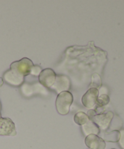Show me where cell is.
Masks as SVG:
<instances>
[{
	"mask_svg": "<svg viewBox=\"0 0 124 149\" xmlns=\"http://www.w3.org/2000/svg\"><path fill=\"white\" fill-rule=\"evenodd\" d=\"M113 113L112 111H108L105 113H100L96 114L91 119V121L94 122L98 126L100 129L105 131L107 130L110 127L111 121L113 118Z\"/></svg>",
	"mask_w": 124,
	"mask_h": 149,
	"instance_id": "3",
	"label": "cell"
},
{
	"mask_svg": "<svg viewBox=\"0 0 124 149\" xmlns=\"http://www.w3.org/2000/svg\"><path fill=\"white\" fill-rule=\"evenodd\" d=\"M56 74L51 68H45L39 77L40 84L44 87H52L56 79Z\"/></svg>",
	"mask_w": 124,
	"mask_h": 149,
	"instance_id": "6",
	"label": "cell"
},
{
	"mask_svg": "<svg viewBox=\"0 0 124 149\" xmlns=\"http://www.w3.org/2000/svg\"><path fill=\"white\" fill-rule=\"evenodd\" d=\"M33 66V63L30 59L27 58H23L20 61L13 62L10 65V69L17 71L23 77H26L30 74V71Z\"/></svg>",
	"mask_w": 124,
	"mask_h": 149,
	"instance_id": "2",
	"label": "cell"
},
{
	"mask_svg": "<svg viewBox=\"0 0 124 149\" xmlns=\"http://www.w3.org/2000/svg\"><path fill=\"white\" fill-rule=\"evenodd\" d=\"M1 103H0V119H1Z\"/></svg>",
	"mask_w": 124,
	"mask_h": 149,
	"instance_id": "18",
	"label": "cell"
},
{
	"mask_svg": "<svg viewBox=\"0 0 124 149\" xmlns=\"http://www.w3.org/2000/svg\"><path fill=\"white\" fill-rule=\"evenodd\" d=\"M43 71L42 68H41L39 65H33V66L32 67L31 71H30V74L32 76H34V77H39L40 74L42 73V71Z\"/></svg>",
	"mask_w": 124,
	"mask_h": 149,
	"instance_id": "15",
	"label": "cell"
},
{
	"mask_svg": "<svg viewBox=\"0 0 124 149\" xmlns=\"http://www.w3.org/2000/svg\"><path fill=\"white\" fill-rule=\"evenodd\" d=\"M121 133V136H120V139H119V145H120L121 148L122 149H124V130H121L120 131Z\"/></svg>",
	"mask_w": 124,
	"mask_h": 149,
	"instance_id": "16",
	"label": "cell"
},
{
	"mask_svg": "<svg viewBox=\"0 0 124 149\" xmlns=\"http://www.w3.org/2000/svg\"><path fill=\"white\" fill-rule=\"evenodd\" d=\"M16 135L15 125L9 118L0 119V135L15 136Z\"/></svg>",
	"mask_w": 124,
	"mask_h": 149,
	"instance_id": "7",
	"label": "cell"
},
{
	"mask_svg": "<svg viewBox=\"0 0 124 149\" xmlns=\"http://www.w3.org/2000/svg\"><path fill=\"white\" fill-rule=\"evenodd\" d=\"M90 119L88 115L84 112H78L74 116V122H76V124L80 125V126L84 125Z\"/></svg>",
	"mask_w": 124,
	"mask_h": 149,
	"instance_id": "11",
	"label": "cell"
},
{
	"mask_svg": "<svg viewBox=\"0 0 124 149\" xmlns=\"http://www.w3.org/2000/svg\"><path fill=\"white\" fill-rule=\"evenodd\" d=\"M85 144L89 149H105L106 147L104 140L96 135H90L86 137Z\"/></svg>",
	"mask_w": 124,
	"mask_h": 149,
	"instance_id": "9",
	"label": "cell"
},
{
	"mask_svg": "<svg viewBox=\"0 0 124 149\" xmlns=\"http://www.w3.org/2000/svg\"><path fill=\"white\" fill-rule=\"evenodd\" d=\"M121 133L119 131H112L110 132L105 133L104 139L107 141H110V142H118Z\"/></svg>",
	"mask_w": 124,
	"mask_h": 149,
	"instance_id": "12",
	"label": "cell"
},
{
	"mask_svg": "<svg viewBox=\"0 0 124 149\" xmlns=\"http://www.w3.org/2000/svg\"><path fill=\"white\" fill-rule=\"evenodd\" d=\"M100 86H101V79L100 77L97 74H93L92 77H91V83L90 87L91 88H100Z\"/></svg>",
	"mask_w": 124,
	"mask_h": 149,
	"instance_id": "14",
	"label": "cell"
},
{
	"mask_svg": "<svg viewBox=\"0 0 124 149\" xmlns=\"http://www.w3.org/2000/svg\"><path fill=\"white\" fill-rule=\"evenodd\" d=\"M73 101V97L70 92H62L58 94L55 102V106L58 113L61 115L68 114Z\"/></svg>",
	"mask_w": 124,
	"mask_h": 149,
	"instance_id": "1",
	"label": "cell"
},
{
	"mask_svg": "<svg viewBox=\"0 0 124 149\" xmlns=\"http://www.w3.org/2000/svg\"><path fill=\"white\" fill-rule=\"evenodd\" d=\"M71 87V81L66 76H57L55 83L51 88L55 90L57 93L67 92Z\"/></svg>",
	"mask_w": 124,
	"mask_h": 149,
	"instance_id": "8",
	"label": "cell"
},
{
	"mask_svg": "<svg viewBox=\"0 0 124 149\" xmlns=\"http://www.w3.org/2000/svg\"><path fill=\"white\" fill-rule=\"evenodd\" d=\"M81 127H82L81 128H82L83 132L86 136H88L90 135H97L100 132V130L98 127V126L91 119L87 123H86L85 125Z\"/></svg>",
	"mask_w": 124,
	"mask_h": 149,
	"instance_id": "10",
	"label": "cell"
},
{
	"mask_svg": "<svg viewBox=\"0 0 124 149\" xmlns=\"http://www.w3.org/2000/svg\"><path fill=\"white\" fill-rule=\"evenodd\" d=\"M24 77L23 75L17 73L12 69H9L3 75V79L7 84L14 87H19L22 85L24 81Z\"/></svg>",
	"mask_w": 124,
	"mask_h": 149,
	"instance_id": "5",
	"label": "cell"
},
{
	"mask_svg": "<svg viewBox=\"0 0 124 149\" xmlns=\"http://www.w3.org/2000/svg\"><path fill=\"white\" fill-rule=\"evenodd\" d=\"M109 102H110L109 96L106 94H103L98 97L96 106H97V108H102L108 104Z\"/></svg>",
	"mask_w": 124,
	"mask_h": 149,
	"instance_id": "13",
	"label": "cell"
},
{
	"mask_svg": "<svg viewBox=\"0 0 124 149\" xmlns=\"http://www.w3.org/2000/svg\"><path fill=\"white\" fill-rule=\"evenodd\" d=\"M3 83H4V80H3L2 78H1V77H0V87H1V86H2Z\"/></svg>",
	"mask_w": 124,
	"mask_h": 149,
	"instance_id": "17",
	"label": "cell"
},
{
	"mask_svg": "<svg viewBox=\"0 0 124 149\" xmlns=\"http://www.w3.org/2000/svg\"><path fill=\"white\" fill-rule=\"evenodd\" d=\"M99 97L98 89L90 88L82 97L81 101L86 108L89 109H94L97 105V99Z\"/></svg>",
	"mask_w": 124,
	"mask_h": 149,
	"instance_id": "4",
	"label": "cell"
}]
</instances>
